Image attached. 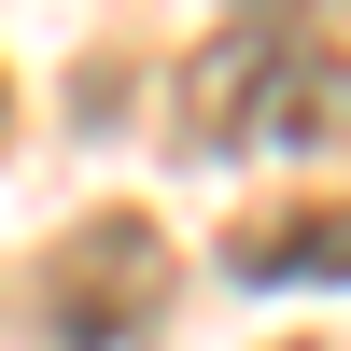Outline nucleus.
I'll return each instance as SVG.
<instances>
[{"label":"nucleus","mask_w":351,"mask_h":351,"mask_svg":"<svg viewBox=\"0 0 351 351\" xmlns=\"http://www.w3.org/2000/svg\"><path fill=\"white\" fill-rule=\"evenodd\" d=\"M324 127H337V43L324 28L295 43L281 14H253V28L183 56V141H211V155H281V141H324Z\"/></svg>","instance_id":"obj_1"},{"label":"nucleus","mask_w":351,"mask_h":351,"mask_svg":"<svg viewBox=\"0 0 351 351\" xmlns=\"http://www.w3.org/2000/svg\"><path fill=\"white\" fill-rule=\"evenodd\" d=\"M155 324H169V239L141 211L71 225V253H56V351H155Z\"/></svg>","instance_id":"obj_2"},{"label":"nucleus","mask_w":351,"mask_h":351,"mask_svg":"<svg viewBox=\"0 0 351 351\" xmlns=\"http://www.w3.org/2000/svg\"><path fill=\"white\" fill-rule=\"evenodd\" d=\"M239 267H253V281H337V211L309 197L295 225H253V239H239Z\"/></svg>","instance_id":"obj_3"},{"label":"nucleus","mask_w":351,"mask_h":351,"mask_svg":"<svg viewBox=\"0 0 351 351\" xmlns=\"http://www.w3.org/2000/svg\"><path fill=\"white\" fill-rule=\"evenodd\" d=\"M309 351H324V337H309Z\"/></svg>","instance_id":"obj_4"}]
</instances>
